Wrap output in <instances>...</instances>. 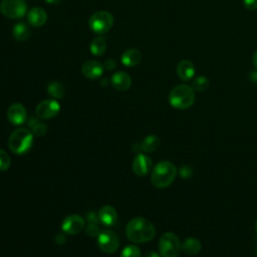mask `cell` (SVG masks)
<instances>
[{"label":"cell","mask_w":257,"mask_h":257,"mask_svg":"<svg viewBox=\"0 0 257 257\" xmlns=\"http://www.w3.org/2000/svg\"><path fill=\"white\" fill-rule=\"evenodd\" d=\"M126 233L128 239L132 242L145 243L156 236V228L148 219L136 217L128 223Z\"/></svg>","instance_id":"cell-1"},{"label":"cell","mask_w":257,"mask_h":257,"mask_svg":"<svg viewBox=\"0 0 257 257\" xmlns=\"http://www.w3.org/2000/svg\"><path fill=\"white\" fill-rule=\"evenodd\" d=\"M176 166L169 161L159 162L151 174L152 184L159 189H165L172 184L177 176Z\"/></svg>","instance_id":"cell-2"},{"label":"cell","mask_w":257,"mask_h":257,"mask_svg":"<svg viewBox=\"0 0 257 257\" xmlns=\"http://www.w3.org/2000/svg\"><path fill=\"white\" fill-rule=\"evenodd\" d=\"M34 143V134L31 130L19 128L13 131L8 139V147L16 155L25 154L31 150Z\"/></svg>","instance_id":"cell-3"},{"label":"cell","mask_w":257,"mask_h":257,"mask_svg":"<svg viewBox=\"0 0 257 257\" xmlns=\"http://www.w3.org/2000/svg\"><path fill=\"white\" fill-rule=\"evenodd\" d=\"M194 90L187 84H179L169 94V103L177 110H187L195 103Z\"/></svg>","instance_id":"cell-4"},{"label":"cell","mask_w":257,"mask_h":257,"mask_svg":"<svg viewBox=\"0 0 257 257\" xmlns=\"http://www.w3.org/2000/svg\"><path fill=\"white\" fill-rule=\"evenodd\" d=\"M181 251V242L178 236L172 232L162 235L159 241V253L162 257H177Z\"/></svg>","instance_id":"cell-5"},{"label":"cell","mask_w":257,"mask_h":257,"mask_svg":"<svg viewBox=\"0 0 257 257\" xmlns=\"http://www.w3.org/2000/svg\"><path fill=\"white\" fill-rule=\"evenodd\" d=\"M89 25L93 33L97 35H104L110 31V28L112 27L113 16L108 11H98L91 16Z\"/></svg>","instance_id":"cell-6"},{"label":"cell","mask_w":257,"mask_h":257,"mask_svg":"<svg viewBox=\"0 0 257 257\" xmlns=\"http://www.w3.org/2000/svg\"><path fill=\"white\" fill-rule=\"evenodd\" d=\"M0 12L7 18L19 19L27 14V4L25 0H2Z\"/></svg>","instance_id":"cell-7"},{"label":"cell","mask_w":257,"mask_h":257,"mask_svg":"<svg viewBox=\"0 0 257 257\" xmlns=\"http://www.w3.org/2000/svg\"><path fill=\"white\" fill-rule=\"evenodd\" d=\"M99 248L107 254H112L117 251L120 245L118 235L111 230H103L98 236Z\"/></svg>","instance_id":"cell-8"},{"label":"cell","mask_w":257,"mask_h":257,"mask_svg":"<svg viewBox=\"0 0 257 257\" xmlns=\"http://www.w3.org/2000/svg\"><path fill=\"white\" fill-rule=\"evenodd\" d=\"M36 111L37 116L39 119L49 120L59 115V112L61 111V105L54 99L45 100L37 105Z\"/></svg>","instance_id":"cell-9"},{"label":"cell","mask_w":257,"mask_h":257,"mask_svg":"<svg viewBox=\"0 0 257 257\" xmlns=\"http://www.w3.org/2000/svg\"><path fill=\"white\" fill-rule=\"evenodd\" d=\"M84 228V220L81 216L73 214L65 218L62 223V229L69 235H75L80 233Z\"/></svg>","instance_id":"cell-10"},{"label":"cell","mask_w":257,"mask_h":257,"mask_svg":"<svg viewBox=\"0 0 257 257\" xmlns=\"http://www.w3.org/2000/svg\"><path fill=\"white\" fill-rule=\"evenodd\" d=\"M153 162L150 157L145 154H139L135 157L132 165L133 172L140 177L146 176L152 169Z\"/></svg>","instance_id":"cell-11"},{"label":"cell","mask_w":257,"mask_h":257,"mask_svg":"<svg viewBox=\"0 0 257 257\" xmlns=\"http://www.w3.org/2000/svg\"><path fill=\"white\" fill-rule=\"evenodd\" d=\"M7 118L13 126L23 125L27 121V111L23 105L16 103L11 105L7 110Z\"/></svg>","instance_id":"cell-12"},{"label":"cell","mask_w":257,"mask_h":257,"mask_svg":"<svg viewBox=\"0 0 257 257\" xmlns=\"http://www.w3.org/2000/svg\"><path fill=\"white\" fill-rule=\"evenodd\" d=\"M104 66L97 61H88L81 67V73L84 77L89 79H98L104 73Z\"/></svg>","instance_id":"cell-13"},{"label":"cell","mask_w":257,"mask_h":257,"mask_svg":"<svg viewBox=\"0 0 257 257\" xmlns=\"http://www.w3.org/2000/svg\"><path fill=\"white\" fill-rule=\"evenodd\" d=\"M110 82H111L112 87L116 90H118L120 92H126L131 88L132 78L126 73L118 72L112 74V76L110 78Z\"/></svg>","instance_id":"cell-14"},{"label":"cell","mask_w":257,"mask_h":257,"mask_svg":"<svg viewBox=\"0 0 257 257\" xmlns=\"http://www.w3.org/2000/svg\"><path fill=\"white\" fill-rule=\"evenodd\" d=\"M98 217L101 223L105 226H112L118 221V213L116 209L110 205L103 206L99 211Z\"/></svg>","instance_id":"cell-15"},{"label":"cell","mask_w":257,"mask_h":257,"mask_svg":"<svg viewBox=\"0 0 257 257\" xmlns=\"http://www.w3.org/2000/svg\"><path fill=\"white\" fill-rule=\"evenodd\" d=\"M28 23L36 27H40L46 23L47 14L41 7H34L27 13Z\"/></svg>","instance_id":"cell-16"},{"label":"cell","mask_w":257,"mask_h":257,"mask_svg":"<svg viewBox=\"0 0 257 257\" xmlns=\"http://www.w3.org/2000/svg\"><path fill=\"white\" fill-rule=\"evenodd\" d=\"M176 72L181 80L189 81L194 77L196 71L192 62L184 60L178 64Z\"/></svg>","instance_id":"cell-17"},{"label":"cell","mask_w":257,"mask_h":257,"mask_svg":"<svg viewBox=\"0 0 257 257\" xmlns=\"http://www.w3.org/2000/svg\"><path fill=\"white\" fill-rule=\"evenodd\" d=\"M121 61L125 67H128V68L137 67L142 61V52L136 48L127 49L122 54Z\"/></svg>","instance_id":"cell-18"},{"label":"cell","mask_w":257,"mask_h":257,"mask_svg":"<svg viewBox=\"0 0 257 257\" xmlns=\"http://www.w3.org/2000/svg\"><path fill=\"white\" fill-rule=\"evenodd\" d=\"M202 249V243L197 238L189 237L181 243V250L188 255H196Z\"/></svg>","instance_id":"cell-19"},{"label":"cell","mask_w":257,"mask_h":257,"mask_svg":"<svg viewBox=\"0 0 257 257\" xmlns=\"http://www.w3.org/2000/svg\"><path fill=\"white\" fill-rule=\"evenodd\" d=\"M161 145L160 139L155 135H150L143 140L141 144V150L145 153L155 152Z\"/></svg>","instance_id":"cell-20"},{"label":"cell","mask_w":257,"mask_h":257,"mask_svg":"<svg viewBox=\"0 0 257 257\" xmlns=\"http://www.w3.org/2000/svg\"><path fill=\"white\" fill-rule=\"evenodd\" d=\"M12 35L16 40L24 41L31 35V28L24 22H18L12 28Z\"/></svg>","instance_id":"cell-21"},{"label":"cell","mask_w":257,"mask_h":257,"mask_svg":"<svg viewBox=\"0 0 257 257\" xmlns=\"http://www.w3.org/2000/svg\"><path fill=\"white\" fill-rule=\"evenodd\" d=\"M47 94L54 100L63 99L65 96V88L61 82L52 81L47 85Z\"/></svg>","instance_id":"cell-22"},{"label":"cell","mask_w":257,"mask_h":257,"mask_svg":"<svg viewBox=\"0 0 257 257\" xmlns=\"http://www.w3.org/2000/svg\"><path fill=\"white\" fill-rule=\"evenodd\" d=\"M91 52L96 56H101L107 51V42L103 37H96L90 46Z\"/></svg>","instance_id":"cell-23"},{"label":"cell","mask_w":257,"mask_h":257,"mask_svg":"<svg viewBox=\"0 0 257 257\" xmlns=\"http://www.w3.org/2000/svg\"><path fill=\"white\" fill-rule=\"evenodd\" d=\"M209 87V79L206 76H197L192 80L191 88L194 92H204Z\"/></svg>","instance_id":"cell-24"},{"label":"cell","mask_w":257,"mask_h":257,"mask_svg":"<svg viewBox=\"0 0 257 257\" xmlns=\"http://www.w3.org/2000/svg\"><path fill=\"white\" fill-rule=\"evenodd\" d=\"M30 125H31V128H32V132L35 136H37V137H41V136H44L46 133H47V126L37 120H31L30 122Z\"/></svg>","instance_id":"cell-25"},{"label":"cell","mask_w":257,"mask_h":257,"mask_svg":"<svg viewBox=\"0 0 257 257\" xmlns=\"http://www.w3.org/2000/svg\"><path fill=\"white\" fill-rule=\"evenodd\" d=\"M11 159L9 155L2 149H0V171H7L10 168Z\"/></svg>","instance_id":"cell-26"},{"label":"cell","mask_w":257,"mask_h":257,"mask_svg":"<svg viewBox=\"0 0 257 257\" xmlns=\"http://www.w3.org/2000/svg\"><path fill=\"white\" fill-rule=\"evenodd\" d=\"M121 257H141V250L136 245H128L123 249Z\"/></svg>","instance_id":"cell-27"},{"label":"cell","mask_w":257,"mask_h":257,"mask_svg":"<svg viewBox=\"0 0 257 257\" xmlns=\"http://www.w3.org/2000/svg\"><path fill=\"white\" fill-rule=\"evenodd\" d=\"M85 232H87V234L89 236H91V237H98L100 235V233H101V230H100V228L98 227L97 224L91 223L87 227V229H85Z\"/></svg>","instance_id":"cell-28"},{"label":"cell","mask_w":257,"mask_h":257,"mask_svg":"<svg viewBox=\"0 0 257 257\" xmlns=\"http://www.w3.org/2000/svg\"><path fill=\"white\" fill-rule=\"evenodd\" d=\"M179 174L182 178L188 179L193 175V169H192V167H190L188 165H184L181 167V169L179 171Z\"/></svg>","instance_id":"cell-29"},{"label":"cell","mask_w":257,"mask_h":257,"mask_svg":"<svg viewBox=\"0 0 257 257\" xmlns=\"http://www.w3.org/2000/svg\"><path fill=\"white\" fill-rule=\"evenodd\" d=\"M243 5L248 10H257V0H243Z\"/></svg>","instance_id":"cell-30"},{"label":"cell","mask_w":257,"mask_h":257,"mask_svg":"<svg viewBox=\"0 0 257 257\" xmlns=\"http://www.w3.org/2000/svg\"><path fill=\"white\" fill-rule=\"evenodd\" d=\"M116 67H117V63H116L115 61H113V60H108V61H106V63H105V68H106L107 70H109V71L115 70Z\"/></svg>","instance_id":"cell-31"},{"label":"cell","mask_w":257,"mask_h":257,"mask_svg":"<svg viewBox=\"0 0 257 257\" xmlns=\"http://www.w3.org/2000/svg\"><path fill=\"white\" fill-rule=\"evenodd\" d=\"M251 81H253L254 83H257V71L254 70L250 73V75H249Z\"/></svg>","instance_id":"cell-32"},{"label":"cell","mask_w":257,"mask_h":257,"mask_svg":"<svg viewBox=\"0 0 257 257\" xmlns=\"http://www.w3.org/2000/svg\"><path fill=\"white\" fill-rule=\"evenodd\" d=\"M145 257H162L160 253H157L155 251H151L149 253H147V255Z\"/></svg>","instance_id":"cell-33"},{"label":"cell","mask_w":257,"mask_h":257,"mask_svg":"<svg viewBox=\"0 0 257 257\" xmlns=\"http://www.w3.org/2000/svg\"><path fill=\"white\" fill-rule=\"evenodd\" d=\"M252 62H253V66H254V69L257 71V50L254 52L253 54V58H252Z\"/></svg>","instance_id":"cell-34"},{"label":"cell","mask_w":257,"mask_h":257,"mask_svg":"<svg viewBox=\"0 0 257 257\" xmlns=\"http://www.w3.org/2000/svg\"><path fill=\"white\" fill-rule=\"evenodd\" d=\"M44 1L48 4H59L61 2V0H44Z\"/></svg>","instance_id":"cell-35"},{"label":"cell","mask_w":257,"mask_h":257,"mask_svg":"<svg viewBox=\"0 0 257 257\" xmlns=\"http://www.w3.org/2000/svg\"><path fill=\"white\" fill-rule=\"evenodd\" d=\"M255 229H256V232H257V220H256V223H255Z\"/></svg>","instance_id":"cell-36"},{"label":"cell","mask_w":257,"mask_h":257,"mask_svg":"<svg viewBox=\"0 0 257 257\" xmlns=\"http://www.w3.org/2000/svg\"><path fill=\"white\" fill-rule=\"evenodd\" d=\"M255 253H256V257H257V246H256V248H255Z\"/></svg>","instance_id":"cell-37"}]
</instances>
